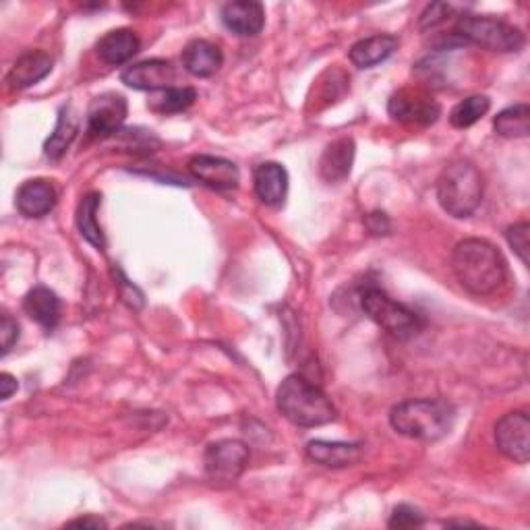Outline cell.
Here are the masks:
<instances>
[{
	"label": "cell",
	"mask_w": 530,
	"mask_h": 530,
	"mask_svg": "<svg viewBox=\"0 0 530 530\" xmlns=\"http://www.w3.org/2000/svg\"><path fill=\"white\" fill-rule=\"evenodd\" d=\"M452 270L460 286L475 297L493 294L508 278V263L502 251L483 239L458 243L452 253Z\"/></svg>",
	"instance_id": "cell-1"
},
{
	"label": "cell",
	"mask_w": 530,
	"mask_h": 530,
	"mask_svg": "<svg viewBox=\"0 0 530 530\" xmlns=\"http://www.w3.org/2000/svg\"><path fill=\"white\" fill-rule=\"evenodd\" d=\"M282 417L297 427H321L336 421V406L321 388L303 375H288L276 394Z\"/></svg>",
	"instance_id": "cell-2"
},
{
	"label": "cell",
	"mask_w": 530,
	"mask_h": 530,
	"mask_svg": "<svg viewBox=\"0 0 530 530\" xmlns=\"http://www.w3.org/2000/svg\"><path fill=\"white\" fill-rule=\"evenodd\" d=\"M454 408L444 400H406L392 408L390 423L396 433L419 439L437 441L446 437L454 427Z\"/></svg>",
	"instance_id": "cell-3"
},
{
	"label": "cell",
	"mask_w": 530,
	"mask_h": 530,
	"mask_svg": "<svg viewBox=\"0 0 530 530\" xmlns=\"http://www.w3.org/2000/svg\"><path fill=\"white\" fill-rule=\"evenodd\" d=\"M483 176L475 164L458 160L444 168L437 179V201L454 218H470L483 201Z\"/></svg>",
	"instance_id": "cell-4"
},
{
	"label": "cell",
	"mask_w": 530,
	"mask_h": 530,
	"mask_svg": "<svg viewBox=\"0 0 530 530\" xmlns=\"http://www.w3.org/2000/svg\"><path fill=\"white\" fill-rule=\"evenodd\" d=\"M454 36L491 52H518L524 46V34L518 27L489 15H460Z\"/></svg>",
	"instance_id": "cell-5"
},
{
	"label": "cell",
	"mask_w": 530,
	"mask_h": 530,
	"mask_svg": "<svg viewBox=\"0 0 530 530\" xmlns=\"http://www.w3.org/2000/svg\"><path fill=\"white\" fill-rule=\"evenodd\" d=\"M361 307L379 328H384L398 340H410L423 330V319L419 313L406 305L394 301L388 292L379 288H367L361 294Z\"/></svg>",
	"instance_id": "cell-6"
},
{
	"label": "cell",
	"mask_w": 530,
	"mask_h": 530,
	"mask_svg": "<svg viewBox=\"0 0 530 530\" xmlns=\"http://www.w3.org/2000/svg\"><path fill=\"white\" fill-rule=\"evenodd\" d=\"M249 448L239 439H220L203 454L205 475L218 483H234L249 464Z\"/></svg>",
	"instance_id": "cell-7"
},
{
	"label": "cell",
	"mask_w": 530,
	"mask_h": 530,
	"mask_svg": "<svg viewBox=\"0 0 530 530\" xmlns=\"http://www.w3.org/2000/svg\"><path fill=\"white\" fill-rule=\"evenodd\" d=\"M495 446L506 458L526 464L530 458V417L526 410H514L497 421Z\"/></svg>",
	"instance_id": "cell-8"
},
{
	"label": "cell",
	"mask_w": 530,
	"mask_h": 530,
	"mask_svg": "<svg viewBox=\"0 0 530 530\" xmlns=\"http://www.w3.org/2000/svg\"><path fill=\"white\" fill-rule=\"evenodd\" d=\"M388 112L398 123L427 127L439 119L441 106L419 90H400L390 98Z\"/></svg>",
	"instance_id": "cell-9"
},
{
	"label": "cell",
	"mask_w": 530,
	"mask_h": 530,
	"mask_svg": "<svg viewBox=\"0 0 530 530\" xmlns=\"http://www.w3.org/2000/svg\"><path fill=\"white\" fill-rule=\"evenodd\" d=\"M127 119V100L121 94H102L87 110V133L90 137H108L119 131Z\"/></svg>",
	"instance_id": "cell-10"
},
{
	"label": "cell",
	"mask_w": 530,
	"mask_h": 530,
	"mask_svg": "<svg viewBox=\"0 0 530 530\" xmlns=\"http://www.w3.org/2000/svg\"><path fill=\"white\" fill-rule=\"evenodd\" d=\"M189 172L193 179L214 191H234L241 183L237 164L218 156H193L189 160Z\"/></svg>",
	"instance_id": "cell-11"
},
{
	"label": "cell",
	"mask_w": 530,
	"mask_h": 530,
	"mask_svg": "<svg viewBox=\"0 0 530 530\" xmlns=\"http://www.w3.org/2000/svg\"><path fill=\"white\" fill-rule=\"evenodd\" d=\"M174 67L164 58H152V61H141L123 71L121 79L131 90L139 92H162L172 87Z\"/></svg>",
	"instance_id": "cell-12"
},
{
	"label": "cell",
	"mask_w": 530,
	"mask_h": 530,
	"mask_svg": "<svg viewBox=\"0 0 530 530\" xmlns=\"http://www.w3.org/2000/svg\"><path fill=\"white\" fill-rule=\"evenodd\" d=\"M220 17L228 32L239 38H253L265 25V9L261 3H253V0H239V3L224 5Z\"/></svg>",
	"instance_id": "cell-13"
},
{
	"label": "cell",
	"mask_w": 530,
	"mask_h": 530,
	"mask_svg": "<svg viewBox=\"0 0 530 530\" xmlns=\"http://www.w3.org/2000/svg\"><path fill=\"white\" fill-rule=\"evenodd\" d=\"M52 58L50 54L42 52V50H32V52H25L23 56L17 58V63L11 67L9 75H7V83L13 92H21L27 90V87H32L36 83H40L42 79H46L52 71Z\"/></svg>",
	"instance_id": "cell-14"
},
{
	"label": "cell",
	"mask_w": 530,
	"mask_h": 530,
	"mask_svg": "<svg viewBox=\"0 0 530 530\" xmlns=\"http://www.w3.org/2000/svg\"><path fill=\"white\" fill-rule=\"evenodd\" d=\"M255 193L257 197L270 205V208H280L288 193V172L278 162H263L255 168L253 174Z\"/></svg>",
	"instance_id": "cell-15"
},
{
	"label": "cell",
	"mask_w": 530,
	"mask_h": 530,
	"mask_svg": "<svg viewBox=\"0 0 530 530\" xmlns=\"http://www.w3.org/2000/svg\"><path fill=\"white\" fill-rule=\"evenodd\" d=\"M56 205V189L50 181H25L17 191V210L25 218H44Z\"/></svg>",
	"instance_id": "cell-16"
},
{
	"label": "cell",
	"mask_w": 530,
	"mask_h": 530,
	"mask_svg": "<svg viewBox=\"0 0 530 530\" xmlns=\"http://www.w3.org/2000/svg\"><path fill=\"white\" fill-rule=\"evenodd\" d=\"M352 162H355V141L350 137L332 141L319 160L321 179L328 183L344 181L352 170Z\"/></svg>",
	"instance_id": "cell-17"
},
{
	"label": "cell",
	"mask_w": 530,
	"mask_h": 530,
	"mask_svg": "<svg viewBox=\"0 0 530 530\" xmlns=\"http://www.w3.org/2000/svg\"><path fill=\"white\" fill-rule=\"evenodd\" d=\"M139 48H141V42H139L137 34L133 32V29L123 27V29H112V32H108L104 38H100L96 52H98L102 63L119 67L127 61H131V58L139 52Z\"/></svg>",
	"instance_id": "cell-18"
},
{
	"label": "cell",
	"mask_w": 530,
	"mask_h": 530,
	"mask_svg": "<svg viewBox=\"0 0 530 530\" xmlns=\"http://www.w3.org/2000/svg\"><path fill=\"white\" fill-rule=\"evenodd\" d=\"M224 63L222 50L208 40H193L183 50V67L193 77L205 79L220 71Z\"/></svg>",
	"instance_id": "cell-19"
},
{
	"label": "cell",
	"mask_w": 530,
	"mask_h": 530,
	"mask_svg": "<svg viewBox=\"0 0 530 530\" xmlns=\"http://www.w3.org/2000/svg\"><path fill=\"white\" fill-rule=\"evenodd\" d=\"M363 446L361 444H344V441H323L315 439L307 446V456L328 468H346L361 460Z\"/></svg>",
	"instance_id": "cell-20"
},
{
	"label": "cell",
	"mask_w": 530,
	"mask_h": 530,
	"mask_svg": "<svg viewBox=\"0 0 530 530\" xmlns=\"http://www.w3.org/2000/svg\"><path fill=\"white\" fill-rule=\"evenodd\" d=\"M398 44H400L398 38L390 34L365 38L350 48L348 52L350 63L359 69H373L388 61V58L398 50Z\"/></svg>",
	"instance_id": "cell-21"
},
{
	"label": "cell",
	"mask_w": 530,
	"mask_h": 530,
	"mask_svg": "<svg viewBox=\"0 0 530 530\" xmlns=\"http://www.w3.org/2000/svg\"><path fill=\"white\" fill-rule=\"evenodd\" d=\"M23 309L29 317L38 321L44 330H54L58 326V321H61L63 305L54 290L46 286H36L27 292Z\"/></svg>",
	"instance_id": "cell-22"
},
{
	"label": "cell",
	"mask_w": 530,
	"mask_h": 530,
	"mask_svg": "<svg viewBox=\"0 0 530 530\" xmlns=\"http://www.w3.org/2000/svg\"><path fill=\"white\" fill-rule=\"evenodd\" d=\"M77 129H79L77 116H75L73 108L67 104L61 108V112H58L56 127L44 143V154L50 160H61L67 154L73 139L77 137Z\"/></svg>",
	"instance_id": "cell-23"
},
{
	"label": "cell",
	"mask_w": 530,
	"mask_h": 530,
	"mask_svg": "<svg viewBox=\"0 0 530 530\" xmlns=\"http://www.w3.org/2000/svg\"><path fill=\"white\" fill-rule=\"evenodd\" d=\"M100 193H87L81 203H79V208H77V228L81 232V237L94 245L96 249H104L106 241H104V232L98 224V208H100Z\"/></svg>",
	"instance_id": "cell-24"
},
{
	"label": "cell",
	"mask_w": 530,
	"mask_h": 530,
	"mask_svg": "<svg viewBox=\"0 0 530 530\" xmlns=\"http://www.w3.org/2000/svg\"><path fill=\"white\" fill-rule=\"evenodd\" d=\"M493 129L497 135L506 139L528 137L530 133V108L528 104H514L499 112L493 121Z\"/></svg>",
	"instance_id": "cell-25"
},
{
	"label": "cell",
	"mask_w": 530,
	"mask_h": 530,
	"mask_svg": "<svg viewBox=\"0 0 530 530\" xmlns=\"http://www.w3.org/2000/svg\"><path fill=\"white\" fill-rule=\"evenodd\" d=\"M197 100V92L193 87H166L158 96H154L147 106L158 114H174L183 112Z\"/></svg>",
	"instance_id": "cell-26"
},
{
	"label": "cell",
	"mask_w": 530,
	"mask_h": 530,
	"mask_svg": "<svg viewBox=\"0 0 530 530\" xmlns=\"http://www.w3.org/2000/svg\"><path fill=\"white\" fill-rule=\"evenodd\" d=\"M489 108H491V100L487 96H468L452 108L450 123L456 129H468L475 123H479L489 112Z\"/></svg>",
	"instance_id": "cell-27"
},
{
	"label": "cell",
	"mask_w": 530,
	"mask_h": 530,
	"mask_svg": "<svg viewBox=\"0 0 530 530\" xmlns=\"http://www.w3.org/2000/svg\"><path fill=\"white\" fill-rule=\"evenodd\" d=\"M528 232H530V226L526 222H520V224H514L508 228L506 232V239L510 243V247L514 249V253L518 255V259L528 265V251H530V241H528Z\"/></svg>",
	"instance_id": "cell-28"
},
{
	"label": "cell",
	"mask_w": 530,
	"mask_h": 530,
	"mask_svg": "<svg viewBox=\"0 0 530 530\" xmlns=\"http://www.w3.org/2000/svg\"><path fill=\"white\" fill-rule=\"evenodd\" d=\"M388 524H390V528H417V526L425 524V516L417 508L402 504V506L394 508Z\"/></svg>",
	"instance_id": "cell-29"
},
{
	"label": "cell",
	"mask_w": 530,
	"mask_h": 530,
	"mask_svg": "<svg viewBox=\"0 0 530 530\" xmlns=\"http://www.w3.org/2000/svg\"><path fill=\"white\" fill-rule=\"evenodd\" d=\"M450 13H452V7L450 5H444V3H433L425 9V13L421 15V29H431L439 23H444L446 19H450Z\"/></svg>",
	"instance_id": "cell-30"
},
{
	"label": "cell",
	"mask_w": 530,
	"mask_h": 530,
	"mask_svg": "<svg viewBox=\"0 0 530 530\" xmlns=\"http://www.w3.org/2000/svg\"><path fill=\"white\" fill-rule=\"evenodd\" d=\"M0 336H3V355H7V352H11V348L19 340V323L9 313L3 315V323H0Z\"/></svg>",
	"instance_id": "cell-31"
},
{
	"label": "cell",
	"mask_w": 530,
	"mask_h": 530,
	"mask_svg": "<svg viewBox=\"0 0 530 530\" xmlns=\"http://www.w3.org/2000/svg\"><path fill=\"white\" fill-rule=\"evenodd\" d=\"M367 226H369V230H371L373 234H388L390 228H392L388 216H386V214H379V212L367 216Z\"/></svg>",
	"instance_id": "cell-32"
},
{
	"label": "cell",
	"mask_w": 530,
	"mask_h": 530,
	"mask_svg": "<svg viewBox=\"0 0 530 530\" xmlns=\"http://www.w3.org/2000/svg\"><path fill=\"white\" fill-rule=\"evenodd\" d=\"M17 392V379L11 373L0 375V398L9 400Z\"/></svg>",
	"instance_id": "cell-33"
},
{
	"label": "cell",
	"mask_w": 530,
	"mask_h": 530,
	"mask_svg": "<svg viewBox=\"0 0 530 530\" xmlns=\"http://www.w3.org/2000/svg\"><path fill=\"white\" fill-rule=\"evenodd\" d=\"M67 526H81V528H106V520L98 518V516H85L79 520H71Z\"/></svg>",
	"instance_id": "cell-34"
}]
</instances>
